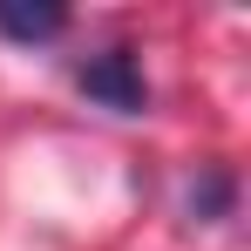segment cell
<instances>
[{
	"mask_svg": "<svg viewBox=\"0 0 251 251\" xmlns=\"http://www.w3.org/2000/svg\"><path fill=\"white\" fill-rule=\"evenodd\" d=\"M231 204H238V183H231V170H204V176L190 183V217L217 224V217H231Z\"/></svg>",
	"mask_w": 251,
	"mask_h": 251,
	"instance_id": "cell-3",
	"label": "cell"
},
{
	"mask_svg": "<svg viewBox=\"0 0 251 251\" xmlns=\"http://www.w3.org/2000/svg\"><path fill=\"white\" fill-rule=\"evenodd\" d=\"M75 88H82L88 102H102V109H116V116H143L150 109V82H143V61H136V48H102V54H88L82 68H75Z\"/></svg>",
	"mask_w": 251,
	"mask_h": 251,
	"instance_id": "cell-1",
	"label": "cell"
},
{
	"mask_svg": "<svg viewBox=\"0 0 251 251\" xmlns=\"http://www.w3.org/2000/svg\"><path fill=\"white\" fill-rule=\"evenodd\" d=\"M0 34L21 48H41L54 34H68V7H21V0H0Z\"/></svg>",
	"mask_w": 251,
	"mask_h": 251,
	"instance_id": "cell-2",
	"label": "cell"
}]
</instances>
